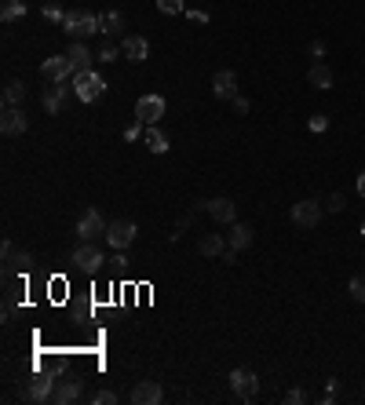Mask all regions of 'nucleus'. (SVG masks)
Returning <instances> with one entry per match:
<instances>
[{
	"label": "nucleus",
	"instance_id": "31",
	"mask_svg": "<svg viewBox=\"0 0 365 405\" xmlns=\"http://www.w3.org/2000/svg\"><path fill=\"white\" fill-rule=\"evenodd\" d=\"M91 401H96V405H117V394L113 391H96V394H91Z\"/></svg>",
	"mask_w": 365,
	"mask_h": 405
},
{
	"label": "nucleus",
	"instance_id": "33",
	"mask_svg": "<svg viewBox=\"0 0 365 405\" xmlns=\"http://www.w3.org/2000/svg\"><path fill=\"white\" fill-rule=\"evenodd\" d=\"M344 208H347L344 194H332V198H329V205H325V212H344Z\"/></svg>",
	"mask_w": 365,
	"mask_h": 405
},
{
	"label": "nucleus",
	"instance_id": "11",
	"mask_svg": "<svg viewBox=\"0 0 365 405\" xmlns=\"http://www.w3.org/2000/svg\"><path fill=\"white\" fill-rule=\"evenodd\" d=\"M205 212H208L216 223H223V227L237 223V205H234L230 198H212V201H205Z\"/></svg>",
	"mask_w": 365,
	"mask_h": 405
},
{
	"label": "nucleus",
	"instance_id": "21",
	"mask_svg": "<svg viewBox=\"0 0 365 405\" xmlns=\"http://www.w3.org/2000/svg\"><path fill=\"white\" fill-rule=\"evenodd\" d=\"M66 55H70V62H73L77 70H91V62L99 58V55H91V51H88V44H84V41H73V44L66 48Z\"/></svg>",
	"mask_w": 365,
	"mask_h": 405
},
{
	"label": "nucleus",
	"instance_id": "32",
	"mask_svg": "<svg viewBox=\"0 0 365 405\" xmlns=\"http://www.w3.org/2000/svg\"><path fill=\"white\" fill-rule=\"evenodd\" d=\"M307 128H311V132H325V128H329V117H325V113H314V117L307 121Z\"/></svg>",
	"mask_w": 365,
	"mask_h": 405
},
{
	"label": "nucleus",
	"instance_id": "36",
	"mask_svg": "<svg viewBox=\"0 0 365 405\" xmlns=\"http://www.w3.org/2000/svg\"><path fill=\"white\" fill-rule=\"evenodd\" d=\"M230 103H234L237 113H249V99H245V96H237V99H230Z\"/></svg>",
	"mask_w": 365,
	"mask_h": 405
},
{
	"label": "nucleus",
	"instance_id": "14",
	"mask_svg": "<svg viewBox=\"0 0 365 405\" xmlns=\"http://www.w3.org/2000/svg\"><path fill=\"white\" fill-rule=\"evenodd\" d=\"M29 128V121L19 106H4V113H0V132L4 135H22Z\"/></svg>",
	"mask_w": 365,
	"mask_h": 405
},
{
	"label": "nucleus",
	"instance_id": "28",
	"mask_svg": "<svg viewBox=\"0 0 365 405\" xmlns=\"http://www.w3.org/2000/svg\"><path fill=\"white\" fill-rule=\"evenodd\" d=\"M351 296H354L358 303H365V274H358V277H351Z\"/></svg>",
	"mask_w": 365,
	"mask_h": 405
},
{
	"label": "nucleus",
	"instance_id": "37",
	"mask_svg": "<svg viewBox=\"0 0 365 405\" xmlns=\"http://www.w3.org/2000/svg\"><path fill=\"white\" fill-rule=\"evenodd\" d=\"M311 55H314V58H322V55H325V44H322V41H314V44H311Z\"/></svg>",
	"mask_w": 365,
	"mask_h": 405
},
{
	"label": "nucleus",
	"instance_id": "15",
	"mask_svg": "<svg viewBox=\"0 0 365 405\" xmlns=\"http://www.w3.org/2000/svg\"><path fill=\"white\" fill-rule=\"evenodd\" d=\"M227 245H230V248H237V252L252 248V245H256L252 227H249V223H230V227H227Z\"/></svg>",
	"mask_w": 365,
	"mask_h": 405
},
{
	"label": "nucleus",
	"instance_id": "18",
	"mask_svg": "<svg viewBox=\"0 0 365 405\" xmlns=\"http://www.w3.org/2000/svg\"><path fill=\"white\" fill-rule=\"evenodd\" d=\"M99 34L103 37H125V15L120 11H103L99 15Z\"/></svg>",
	"mask_w": 365,
	"mask_h": 405
},
{
	"label": "nucleus",
	"instance_id": "16",
	"mask_svg": "<svg viewBox=\"0 0 365 405\" xmlns=\"http://www.w3.org/2000/svg\"><path fill=\"white\" fill-rule=\"evenodd\" d=\"M120 51H125V58H132V62H146L150 58V41L139 37V34H132V37L120 41Z\"/></svg>",
	"mask_w": 365,
	"mask_h": 405
},
{
	"label": "nucleus",
	"instance_id": "17",
	"mask_svg": "<svg viewBox=\"0 0 365 405\" xmlns=\"http://www.w3.org/2000/svg\"><path fill=\"white\" fill-rule=\"evenodd\" d=\"M81 380H58L55 384V394H51V401L55 405H73V401H81Z\"/></svg>",
	"mask_w": 365,
	"mask_h": 405
},
{
	"label": "nucleus",
	"instance_id": "23",
	"mask_svg": "<svg viewBox=\"0 0 365 405\" xmlns=\"http://www.w3.org/2000/svg\"><path fill=\"white\" fill-rule=\"evenodd\" d=\"M307 81H311V88H318V91H329L336 77H332V70L325 66V62H314V66L307 70Z\"/></svg>",
	"mask_w": 365,
	"mask_h": 405
},
{
	"label": "nucleus",
	"instance_id": "25",
	"mask_svg": "<svg viewBox=\"0 0 365 405\" xmlns=\"http://www.w3.org/2000/svg\"><path fill=\"white\" fill-rule=\"evenodd\" d=\"M22 103H26V84L19 77H11L4 84V106H22Z\"/></svg>",
	"mask_w": 365,
	"mask_h": 405
},
{
	"label": "nucleus",
	"instance_id": "4",
	"mask_svg": "<svg viewBox=\"0 0 365 405\" xmlns=\"http://www.w3.org/2000/svg\"><path fill=\"white\" fill-rule=\"evenodd\" d=\"M106 230H110V223L103 220L99 208H84L81 212V220H77V237L81 241H106Z\"/></svg>",
	"mask_w": 365,
	"mask_h": 405
},
{
	"label": "nucleus",
	"instance_id": "29",
	"mask_svg": "<svg viewBox=\"0 0 365 405\" xmlns=\"http://www.w3.org/2000/svg\"><path fill=\"white\" fill-rule=\"evenodd\" d=\"M41 15H44L48 22H63V15H66V11L58 8V4H44V8H41Z\"/></svg>",
	"mask_w": 365,
	"mask_h": 405
},
{
	"label": "nucleus",
	"instance_id": "27",
	"mask_svg": "<svg viewBox=\"0 0 365 405\" xmlns=\"http://www.w3.org/2000/svg\"><path fill=\"white\" fill-rule=\"evenodd\" d=\"M158 11H165V15H182L187 8H182V0H158Z\"/></svg>",
	"mask_w": 365,
	"mask_h": 405
},
{
	"label": "nucleus",
	"instance_id": "40",
	"mask_svg": "<svg viewBox=\"0 0 365 405\" xmlns=\"http://www.w3.org/2000/svg\"><path fill=\"white\" fill-rule=\"evenodd\" d=\"M361 234H365V220H361Z\"/></svg>",
	"mask_w": 365,
	"mask_h": 405
},
{
	"label": "nucleus",
	"instance_id": "20",
	"mask_svg": "<svg viewBox=\"0 0 365 405\" xmlns=\"http://www.w3.org/2000/svg\"><path fill=\"white\" fill-rule=\"evenodd\" d=\"M66 91H70L66 84H48V88H44V110H48V113H58V110H63V106H66Z\"/></svg>",
	"mask_w": 365,
	"mask_h": 405
},
{
	"label": "nucleus",
	"instance_id": "24",
	"mask_svg": "<svg viewBox=\"0 0 365 405\" xmlns=\"http://www.w3.org/2000/svg\"><path fill=\"white\" fill-rule=\"evenodd\" d=\"M146 146H150V153H168V135L158 124H146Z\"/></svg>",
	"mask_w": 365,
	"mask_h": 405
},
{
	"label": "nucleus",
	"instance_id": "30",
	"mask_svg": "<svg viewBox=\"0 0 365 405\" xmlns=\"http://www.w3.org/2000/svg\"><path fill=\"white\" fill-rule=\"evenodd\" d=\"M117 55H120V48H117V44H110V41L99 48V62H113Z\"/></svg>",
	"mask_w": 365,
	"mask_h": 405
},
{
	"label": "nucleus",
	"instance_id": "39",
	"mask_svg": "<svg viewBox=\"0 0 365 405\" xmlns=\"http://www.w3.org/2000/svg\"><path fill=\"white\" fill-rule=\"evenodd\" d=\"M358 194H361V198H365V168H361V172H358Z\"/></svg>",
	"mask_w": 365,
	"mask_h": 405
},
{
	"label": "nucleus",
	"instance_id": "34",
	"mask_svg": "<svg viewBox=\"0 0 365 405\" xmlns=\"http://www.w3.org/2000/svg\"><path fill=\"white\" fill-rule=\"evenodd\" d=\"M285 401L289 405H303V401H307V394H303L299 387H292V391H285Z\"/></svg>",
	"mask_w": 365,
	"mask_h": 405
},
{
	"label": "nucleus",
	"instance_id": "35",
	"mask_svg": "<svg viewBox=\"0 0 365 405\" xmlns=\"http://www.w3.org/2000/svg\"><path fill=\"white\" fill-rule=\"evenodd\" d=\"M139 124H143V121L135 117V121L128 124V128H125V139H128V143H132V139H139Z\"/></svg>",
	"mask_w": 365,
	"mask_h": 405
},
{
	"label": "nucleus",
	"instance_id": "2",
	"mask_svg": "<svg viewBox=\"0 0 365 405\" xmlns=\"http://www.w3.org/2000/svg\"><path fill=\"white\" fill-rule=\"evenodd\" d=\"M73 270H84V274H99L103 263H106V252H103V241H81L70 256Z\"/></svg>",
	"mask_w": 365,
	"mask_h": 405
},
{
	"label": "nucleus",
	"instance_id": "3",
	"mask_svg": "<svg viewBox=\"0 0 365 405\" xmlns=\"http://www.w3.org/2000/svg\"><path fill=\"white\" fill-rule=\"evenodd\" d=\"M70 88H73V96H77L81 103H96L103 91H106V81H103L96 70H77V73L70 77Z\"/></svg>",
	"mask_w": 365,
	"mask_h": 405
},
{
	"label": "nucleus",
	"instance_id": "26",
	"mask_svg": "<svg viewBox=\"0 0 365 405\" xmlns=\"http://www.w3.org/2000/svg\"><path fill=\"white\" fill-rule=\"evenodd\" d=\"M26 15V0H4V8H0V19L4 22H15Z\"/></svg>",
	"mask_w": 365,
	"mask_h": 405
},
{
	"label": "nucleus",
	"instance_id": "38",
	"mask_svg": "<svg viewBox=\"0 0 365 405\" xmlns=\"http://www.w3.org/2000/svg\"><path fill=\"white\" fill-rule=\"evenodd\" d=\"M187 15H190L194 22H208V11H187Z\"/></svg>",
	"mask_w": 365,
	"mask_h": 405
},
{
	"label": "nucleus",
	"instance_id": "10",
	"mask_svg": "<svg viewBox=\"0 0 365 405\" xmlns=\"http://www.w3.org/2000/svg\"><path fill=\"white\" fill-rule=\"evenodd\" d=\"M55 384L58 380H51V376H44V372H37L34 380L26 384V401H34V405H44V401H51V394H55Z\"/></svg>",
	"mask_w": 365,
	"mask_h": 405
},
{
	"label": "nucleus",
	"instance_id": "13",
	"mask_svg": "<svg viewBox=\"0 0 365 405\" xmlns=\"http://www.w3.org/2000/svg\"><path fill=\"white\" fill-rule=\"evenodd\" d=\"M132 401H135V405H161V401H165V391H161L158 380H139V384L132 387Z\"/></svg>",
	"mask_w": 365,
	"mask_h": 405
},
{
	"label": "nucleus",
	"instance_id": "5",
	"mask_svg": "<svg viewBox=\"0 0 365 405\" xmlns=\"http://www.w3.org/2000/svg\"><path fill=\"white\" fill-rule=\"evenodd\" d=\"M73 73H77V66L70 62V55H51V58L41 62V77H44L48 84H66Z\"/></svg>",
	"mask_w": 365,
	"mask_h": 405
},
{
	"label": "nucleus",
	"instance_id": "19",
	"mask_svg": "<svg viewBox=\"0 0 365 405\" xmlns=\"http://www.w3.org/2000/svg\"><path fill=\"white\" fill-rule=\"evenodd\" d=\"M0 252H4L8 274H15V270H29V263H34V256H29V252H19L11 241H4V248H0Z\"/></svg>",
	"mask_w": 365,
	"mask_h": 405
},
{
	"label": "nucleus",
	"instance_id": "1",
	"mask_svg": "<svg viewBox=\"0 0 365 405\" xmlns=\"http://www.w3.org/2000/svg\"><path fill=\"white\" fill-rule=\"evenodd\" d=\"M63 34L66 37H73V41H84V37H91V34H99V15L96 11H81V8H70L66 15H63Z\"/></svg>",
	"mask_w": 365,
	"mask_h": 405
},
{
	"label": "nucleus",
	"instance_id": "6",
	"mask_svg": "<svg viewBox=\"0 0 365 405\" xmlns=\"http://www.w3.org/2000/svg\"><path fill=\"white\" fill-rule=\"evenodd\" d=\"M227 384L237 394V401H256V394H259V380H256L252 369H234L227 376Z\"/></svg>",
	"mask_w": 365,
	"mask_h": 405
},
{
	"label": "nucleus",
	"instance_id": "8",
	"mask_svg": "<svg viewBox=\"0 0 365 405\" xmlns=\"http://www.w3.org/2000/svg\"><path fill=\"white\" fill-rule=\"evenodd\" d=\"M289 215H292V223H296V227L311 230V227H318V223H322V215H325V205H318V201H311V198H307V201H296Z\"/></svg>",
	"mask_w": 365,
	"mask_h": 405
},
{
	"label": "nucleus",
	"instance_id": "7",
	"mask_svg": "<svg viewBox=\"0 0 365 405\" xmlns=\"http://www.w3.org/2000/svg\"><path fill=\"white\" fill-rule=\"evenodd\" d=\"M165 113H168L165 96H158V91H150V96H139V103H135V117H139L143 124H158Z\"/></svg>",
	"mask_w": 365,
	"mask_h": 405
},
{
	"label": "nucleus",
	"instance_id": "9",
	"mask_svg": "<svg viewBox=\"0 0 365 405\" xmlns=\"http://www.w3.org/2000/svg\"><path fill=\"white\" fill-rule=\"evenodd\" d=\"M135 223L132 220H113L110 223V230H106V241H110V248H117V252H125V248L135 241Z\"/></svg>",
	"mask_w": 365,
	"mask_h": 405
},
{
	"label": "nucleus",
	"instance_id": "22",
	"mask_svg": "<svg viewBox=\"0 0 365 405\" xmlns=\"http://www.w3.org/2000/svg\"><path fill=\"white\" fill-rule=\"evenodd\" d=\"M223 248H227V237H223V234H205V237L197 241V252H201V256H208V260L223 256Z\"/></svg>",
	"mask_w": 365,
	"mask_h": 405
},
{
	"label": "nucleus",
	"instance_id": "12",
	"mask_svg": "<svg viewBox=\"0 0 365 405\" xmlns=\"http://www.w3.org/2000/svg\"><path fill=\"white\" fill-rule=\"evenodd\" d=\"M212 96L216 99H237V73L234 70H216L212 73Z\"/></svg>",
	"mask_w": 365,
	"mask_h": 405
}]
</instances>
